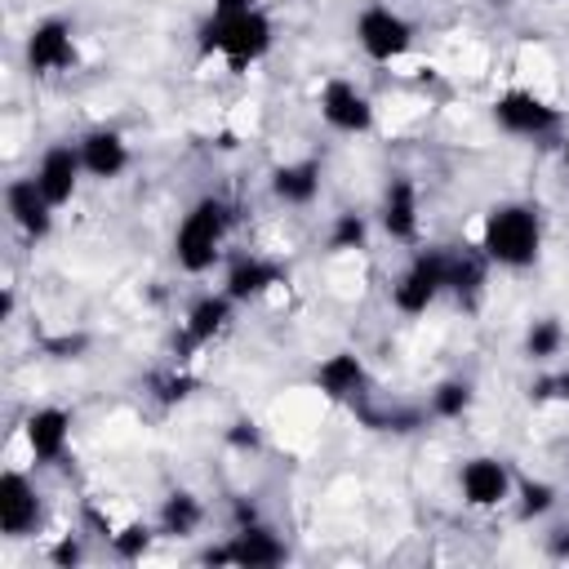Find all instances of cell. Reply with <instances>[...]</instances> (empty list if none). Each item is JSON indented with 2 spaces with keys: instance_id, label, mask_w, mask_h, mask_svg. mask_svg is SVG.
<instances>
[{
  "instance_id": "26",
  "label": "cell",
  "mask_w": 569,
  "mask_h": 569,
  "mask_svg": "<svg viewBox=\"0 0 569 569\" xmlns=\"http://www.w3.org/2000/svg\"><path fill=\"white\" fill-rule=\"evenodd\" d=\"M111 547H116V556L138 560V556L151 547V529H147V525H124L120 533H111Z\"/></svg>"
},
{
  "instance_id": "15",
  "label": "cell",
  "mask_w": 569,
  "mask_h": 569,
  "mask_svg": "<svg viewBox=\"0 0 569 569\" xmlns=\"http://www.w3.org/2000/svg\"><path fill=\"white\" fill-rule=\"evenodd\" d=\"M4 213H9V222H13L27 240H44V236L53 231L58 204L40 191V182H36L31 173H22V178H9V182H4Z\"/></svg>"
},
{
  "instance_id": "24",
  "label": "cell",
  "mask_w": 569,
  "mask_h": 569,
  "mask_svg": "<svg viewBox=\"0 0 569 569\" xmlns=\"http://www.w3.org/2000/svg\"><path fill=\"white\" fill-rule=\"evenodd\" d=\"M556 507V485L547 480H516V511L520 520H538Z\"/></svg>"
},
{
  "instance_id": "16",
  "label": "cell",
  "mask_w": 569,
  "mask_h": 569,
  "mask_svg": "<svg viewBox=\"0 0 569 569\" xmlns=\"http://www.w3.org/2000/svg\"><path fill=\"white\" fill-rule=\"evenodd\" d=\"M80 160H84V178L93 182H116L129 164H133V151H129V138L111 124H93L84 129L80 138Z\"/></svg>"
},
{
  "instance_id": "28",
  "label": "cell",
  "mask_w": 569,
  "mask_h": 569,
  "mask_svg": "<svg viewBox=\"0 0 569 569\" xmlns=\"http://www.w3.org/2000/svg\"><path fill=\"white\" fill-rule=\"evenodd\" d=\"M249 4H258V0H209V9H218V13H227V9H249Z\"/></svg>"
},
{
  "instance_id": "21",
  "label": "cell",
  "mask_w": 569,
  "mask_h": 569,
  "mask_svg": "<svg viewBox=\"0 0 569 569\" xmlns=\"http://www.w3.org/2000/svg\"><path fill=\"white\" fill-rule=\"evenodd\" d=\"M200 525H204V502L196 493L178 489V493H169L160 502V533L164 538H196Z\"/></svg>"
},
{
  "instance_id": "13",
  "label": "cell",
  "mask_w": 569,
  "mask_h": 569,
  "mask_svg": "<svg viewBox=\"0 0 569 569\" xmlns=\"http://www.w3.org/2000/svg\"><path fill=\"white\" fill-rule=\"evenodd\" d=\"M71 427H76V418H71L62 405H40V409H31L27 422H22V445H27L31 462H36V467L62 462L67 449H71Z\"/></svg>"
},
{
  "instance_id": "6",
  "label": "cell",
  "mask_w": 569,
  "mask_h": 569,
  "mask_svg": "<svg viewBox=\"0 0 569 569\" xmlns=\"http://www.w3.org/2000/svg\"><path fill=\"white\" fill-rule=\"evenodd\" d=\"M489 116L511 138H547V133H556L565 124V111L551 98H542L538 89H507V93H498Z\"/></svg>"
},
{
  "instance_id": "25",
  "label": "cell",
  "mask_w": 569,
  "mask_h": 569,
  "mask_svg": "<svg viewBox=\"0 0 569 569\" xmlns=\"http://www.w3.org/2000/svg\"><path fill=\"white\" fill-rule=\"evenodd\" d=\"M467 409H471V382L445 378V382L431 391V413H436V418H462Z\"/></svg>"
},
{
  "instance_id": "19",
  "label": "cell",
  "mask_w": 569,
  "mask_h": 569,
  "mask_svg": "<svg viewBox=\"0 0 569 569\" xmlns=\"http://www.w3.org/2000/svg\"><path fill=\"white\" fill-rule=\"evenodd\" d=\"M231 311H236V298H227L222 289L196 298L191 311H187V320H182V342H187V347H204V342H213V338L231 325Z\"/></svg>"
},
{
  "instance_id": "29",
  "label": "cell",
  "mask_w": 569,
  "mask_h": 569,
  "mask_svg": "<svg viewBox=\"0 0 569 569\" xmlns=\"http://www.w3.org/2000/svg\"><path fill=\"white\" fill-rule=\"evenodd\" d=\"M560 164H565V173H569V138H565V147H560Z\"/></svg>"
},
{
  "instance_id": "1",
  "label": "cell",
  "mask_w": 569,
  "mask_h": 569,
  "mask_svg": "<svg viewBox=\"0 0 569 569\" xmlns=\"http://www.w3.org/2000/svg\"><path fill=\"white\" fill-rule=\"evenodd\" d=\"M476 249L485 253L489 267L502 271H525L542 253V213L529 200H498L480 213L476 227Z\"/></svg>"
},
{
  "instance_id": "7",
  "label": "cell",
  "mask_w": 569,
  "mask_h": 569,
  "mask_svg": "<svg viewBox=\"0 0 569 569\" xmlns=\"http://www.w3.org/2000/svg\"><path fill=\"white\" fill-rule=\"evenodd\" d=\"M316 111H320V120H325L333 133H342V138H360V133H369V129L378 124L373 98H369L356 80H347V76H333V80L320 84Z\"/></svg>"
},
{
  "instance_id": "11",
  "label": "cell",
  "mask_w": 569,
  "mask_h": 569,
  "mask_svg": "<svg viewBox=\"0 0 569 569\" xmlns=\"http://www.w3.org/2000/svg\"><path fill=\"white\" fill-rule=\"evenodd\" d=\"M284 556H289L284 538H280L276 529L249 520V525H236V533H231L218 551H209L204 560L236 565V569H271V565H284Z\"/></svg>"
},
{
  "instance_id": "20",
  "label": "cell",
  "mask_w": 569,
  "mask_h": 569,
  "mask_svg": "<svg viewBox=\"0 0 569 569\" xmlns=\"http://www.w3.org/2000/svg\"><path fill=\"white\" fill-rule=\"evenodd\" d=\"M271 196L289 209H307L320 196V164L316 160H284L271 169Z\"/></svg>"
},
{
  "instance_id": "3",
  "label": "cell",
  "mask_w": 569,
  "mask_h": 569,
  "mask_svg": "<svg viewBox=\"0 0 569 569\" xmlns=\"http://www.w3.org/2000/svg\"><path fill=\"white\" fill-rule=\"evenodd\" d=\"M231 231V204L222 196H200L196 204H187V213L173 227V262L187 276H204L218 267L222 244Z\"/></svg>"
},
{
  "instance_id": "2",
  "label": "cell",
  "mask_w": 569,
  "mask_h": 569,
  "mask_svg": "<svg viewBox=\"0 0 569 569\" xmlns=\"http://www.w3.org/2000/svg\"><path fill=\"white\" fill-rule=\"evenodd\" d=\"M276 44V22L267 18L262 4H249V9H209V18L200 22V53L227 62V67H253L271 53Z\"/></svg>"
},
{
  "instance_id": "12",
  "label": "cell",
  "mask_w": 569,
  "mask_h": 569,
  "mask_svg": "<svg viewBox=\"0 0 569 569\" xmlns=\"http://www.w3.org/2000/svg\"><path fill=\"white\" fill-rule=\"evenodd\" d=\"M378 227L396 244H418V236H422V200H418V187H413L409 173H391L387 178L382 200H378Z\"/></svg>"
},
{
  "instance_id": "18",
  "label": "cell",
  "mask_w": 569,
  "mask_h": 569,
  "mask_svg": "<svg viewBox=\"0 0 569 569\" xmlns=\"http://www.w3.org/2000/svg\"><path fill=\"white\" fill-rule=\"evenodd\" d=\"M280 280H284L280 262L249 253V258H236V262L227 267V276H222V293H227V298H236V302H253V298L271 293Z\"/></svg>"
},
{
  "instance_id": "10",
  "label": "cell",
  "mask_w": 569,
  "mask_h": 569,
  "mask_svg": "<svg viewBox=\"0 0 569 569\" xmlns=\"http://www.w3.org/2000/svg\"><path fill=\"white\" fill-rule=\"evenodd\" d=\"M44 520V493L36 489V480L22 467H4L0 471V533L9 542L36 533Z\"/></svg>"
},
{
  "instance_id": "17",
  "label": "cell",
  "mask_w": 569,
  "mask_h": 569,
  "mask_svg": "<svg viewBox=\"0 0 569 569\" xmlns=\"http://www.w3.org/2000/svg\"><path fill=\"white\" fill-rule=\"evenodd\" d=\"M311 382H316V391H320L325 400L347 405V400H356V396L365 391L369 373H365V360H360L356 351H333V356H325V360L316 365Z\"/></svg>"
},
{
  "instance_id": "22",
  "label": "cell",
  "mask_w": 569,
  "mask_h": 569,
  "mask_svg": "<svg viewBox=\"0 0 569 569\" xmlns=\"http://www.w3.org/2000/svg\"><path fill=\"white\" fill-rule=\"evenodd\" d=\"M560 347H565V325H560L556 316H538V320L525 329V356H529V360L547 365V360L560 356Z\"/></svg>"
},
{
  "instance_id": "14",
  "label": "cell",
  "mask_w": 569,
  "mask_h": 569,
  "mask_svg": "<svg viewBox=\"0 0 569 569\" xmlns=\"http://www.w3.org/2000/svg\"><path fill=\"white\" fill-rule=\"evenodd\" d=\"M31 178L40 182V191L62 209L76 200L80 191V178H84V160H80V142H49L40 156H36V169Z\"/></svg>"
},
{
  "instance_id": "5",
  "label": "cell",
  "mask_w": 569,
  "mask_h": 569,
  "mask_svg": "<svg viewBox=\"0 0 569 569\" xmlns=\"http://www.w3.org/2000/svg\"><path fill=\"white\" fill-rule=\"evenodd\" d=\"M449 293V253L445 249H413L405 271L391 280V307L400 316H427Z\"/></svg>"
},
{
  "instance_id": "27",
  "label": "cell",
  "mask_w": 569,
  "mask_h": 569,
  "mask_svg": "<svg viewBox=\"0 0 569 569\" xmlns=\"http://www.w3.org/2000/svg\"><path fill=\"white\" fill-rule=\"evenodd\" d=\"M53 560H58V565H76V560H80V542H71V538H62V542L53 547Z\"/></svg>"
},
{
  "instance_id": "9",
  "label": "cell",
  "mask_w": 569,
  "mask_h": 569,
  "mask_svg": "<svg viewBox=\"0 0 569 569\" xmlns=\"http://www.w3.org/2000/svg\"><path fill=\"white\" fill-rule=\"evenodd\" d=\"M76 58H80V49H76V27H71L67 18H40V22L27 31V40H22V62H27V71H36V76H62V71L76 67Z\"/></svg>"
},
{
  "instance_id": "8",
  "label": "cell",
  "mask_w": 569,
  "mask_h": 569,
  "mask_svg": "<svg viewBox=\"0 0 569 569\" xmlns=\"http://www.w3.org/2000/svg\"><path fill=\"white\" fill-rule=\"evenodd\" d=\"M458 493H462V502L471 511H498V507H507L516 498V476H511V467L502 458L471 453L458 467Z\"/></svg>"
},
{
  "instance_id": "4",
  "label": "cell",
  "mask_w": 569,
  "mask_h": 569,
  "mask_svg": "<svg viewBox=\"0 0 569 569\" xmlns=\"http://www.w3.org/2000/svg\"><path fill=\"white\" fill-rule=\"evenodd\" d=\"M351 31H356L360 53H365L369 62H378V67H391V62L409 58V53H413V40H418L413 22H409L396 4H382V0L365 4V9L356 13Z\"/></svg>"
},
{
  "instance_id": "23",
  "label": "cell",
  "mask_w": 569,
  "mask_h": 569,
  "mask_svg": "<svg viewBox=\"0 0 569 569\" xmlns=\"http://www.w3.org/2000/svg\"><path fill=\"white\" fill-rule=\"evenodd\" d=\"M365 240H369V218H365V213H338V218L329 222V236H325L329 253L365 249Z\"/></svg>"
}]
</instances>
